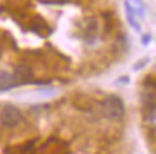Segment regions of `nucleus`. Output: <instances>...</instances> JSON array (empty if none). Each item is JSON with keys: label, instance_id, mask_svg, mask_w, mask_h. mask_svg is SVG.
<instances>
[{"label": "nucleus", "instance_id": "obj_6", "mask_svg": "<svg viewBox=\"0 0 156 154\" xmlns=\"http://www.w3.org/2000/svg\"><path fill=\"white\" fill-rule=\"evenodd\" d=\"M146 121H149L152 125L156 127V105L147 107V111H146Z\"/></svg>", "mask_w": 156, "mask_h": 154}, {"label": "nucleus", "instance_id": "obj_7", "mask_svg": "<svg viewBox=\"0 0 156 154\" xmlns=\"http://www.w3.org/2000/svg\"><path fill=\"white\" fill-rule=\"evenodd\" d=\"M149 40H151V36H146V38H143V42H146V43H147Z\"/></svg>", "mask_w": 156, "mask_h": 154}, {"label": "nucleus", "instance_id": "obj_4", "mask_svg": "<svg viewBox=\"0 0 156 154\" xmlns=\"http://www.w3.org/2000/svg\"><path fill=\"white\" fill-rule=\"evenodd\" d=\"M124 9H126V16H127V20H129V23H130V26H132L134 30L139 32L140 25H139V22H137V19H136V15H134V12H133V9H132L130 3H129V0L124 2Z\"/></svg>", "mask_w": 156, "mask_h": 154}, {"label": "nucleus", "instance_id": "obj_3", "mask_svg": "<svg viewBox=\"0 0 156 154\" xmlns=\"http://www.w3.org/2000/svg\"><path fill=\"white\" fill-rule=\"evenodd\" d=\"M17 79L15 75H12L9 72H2L0 74V91H7V89L16 87Z\"/></svg>", "mask_w": 156, "mask_h": 154}, {"label": "nucleus", "instance_id": "obj_5", "mask_svg": "<svg viewBox=\"0 0 156 154\" xmlns=\"http://www.w3.org/2000/svg\"><path fill=\"white\" fill-rule=\"evenodd\" d=\"M129 3H130V6H132L134 15H137L139 17L145 16V6L142 5L139 0H132V2H129Z\"/></svg>", "mask_w": 156, "mask_h": 154}, {"label": "nucleus", "instance_id": "obj_2", "mask_svg": "<svg viewBox=\"0 0 156 154\" xmlns=\"http://www.w3.org/2000/svg\"><path fill=\"white\" fill-rule=\"evenodd\" d=\"M22 112L15 105H5L0 112V122L7 128L17 127L22 122Z\"/></svg>", "mask_w": 156, "mask_h": 154}, {"label": "nucleus", "instance_id": "obj_1", "mask_svg": "<svg viewBox=\"0 0 156 154\" xmlns=\"http://www.w3.org/2000/svg\"><path fill=\"white\" fill-rule=\"evenodd\" d=\"M101 110L107 118H120L124 115V102L120 97L117 95H110L101 101Z\"/></svg>", "mask_w": 156, "mask_h": 154}]
</instances>
